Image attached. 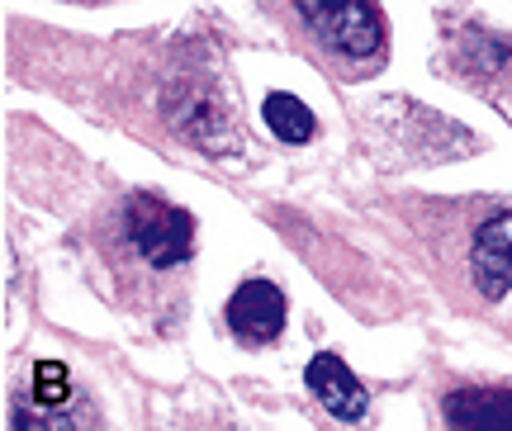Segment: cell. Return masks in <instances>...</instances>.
Listing matches in <instances>:
<instances>
[{
  "instance_id": "obj_3",
  "label": "cell",
  "mask_w": 512,
  "mask_h": 431,
  "mask_svg": "<svg viewBox=\"0 0 512 431\" xmlns=\"http://www.w3.org/2000/svg\"><path fill=\"white\" fill-rule=\"evenodd\" d=\"M119 242L147 275H181L195 261V218L162 195H128L119 209Z\"/></svg>"
},
{
  "instance_id": "obj_2",
  "label": "cell",
  "mask_w": 512,
  "mask_h": 431,
  "mask_svg": "<svg viewBox=\"0 0 512 431\" xmlns=\"http://www.w3.org/2000/svg\"><path fill=\"white\" fill-rule=\"evenodd\" d=\"M290 48L337 86H366L389 67L380 0H256Z\"/></svg>"
},
{
  "instance_id": "obj_8",
  "label": "cell",
  "mask_w": 512,
  "mask_h": 431,
  "mask_svg": "<svg viewBox=\"0 0 512 431\" xmlns=\"http://www.w3.org/2000/svg\"><path fill=\"white\" fill-rule=\"evenodd\" d=\"M261 124L271 128L280 143L290 147H304L318 138V119H313V109L299 100V95H290V90H271L266 100H261Z\"/></svg>"
},
{
  "instance_id": "obj_4",
  "label": "cell",
  "mask_w": 512,
  "mask_h": 431,
  "mask_svg": "<svg viewBox=\"0 0 512 431\" xmlns=\"http://www.w3.org/2000/svg\"><path fill=\"white\" fill-rule=\"evenodd\" d=\"M437 72L460 81L470 95L494 105L512 124V34H498L484 24H451L446 43H441Z\"/></svg>"
},
{
  "instance_id": "obj_9",
  "label": "cell",
  "mask_w": 512,
  "mask_h": 431,
  "mask_svg": "<svg viewBox=\"0 0 512 431\" xmlns=\"http://www.w3.org/2000/svg\"><path fill=\"white\" fill-rule=\"evenodd\" d=\"M29 398L43 408V413H34V422H53L57 408H67V403H72V375H67V365H62V360H38Z\"/></svg>"
},
{
  "instance_id": "obj_5",
  "label": "cell",
  "mask_w": 512,
  "mask_h": 431,
  "mask_svg": "<svg viewBox=\"0 0 512 431\" xmlns=\"http://www.w3.org/2000/svg\"><path fill=\"white\" fill-rule=\"evenodd\" d=\"M285 318H290V304H285V294L280 285L271 280H242L233 289V299L223 304V327L233 332V342L242 351H266V346L280 342V332H285Z\"/></svg>"
},
{
  "instance_id": "obj_6",
  "label": "cell",
  "mask_w": 512,
  "mask_h": 431,
  "mask_svg": "<svg viewBox=\"0 0 512 431\" xmlns=\"http://www.w3.org/2000/svg\"><path fill=\"white\" fill-rule=\"evenodd\" d=\"M304 384H309V394L328 408V417H337V422H366L370 394H366V384L347 370L342 356H332V351L313 356L309 370H304Z\"/></svg>"
},
{
  "instance_id": "obj_7",
  "label": "cell",
  "mask_w": 512,
  "mask_h": 431,
  "mask_svg": "<svg viewBox=\"0 0 512 431\" xmlns=\"http://www.w3.org/2000/svg\"><path fill=\"white\" fill-rule=\"evenodd\" d=\"M441 417L451 427H512V389H451Z\"/></svg>"
},
{
  "instance_id": "obj_1",
  "label": "cell",
  "mask_w": 512,
  "mask_h": 431,
  "mask_svg": "<svg viewBox=\"0 0 512 431\" xmlns=\"http://www.w3.org/2000/svg\"><path fill=\"white\" fill-rule=\"evenodd\" d=\"M408 233L451 299L498 304L512 289V199H399Z\"/></svg>"
}]
</instances>
